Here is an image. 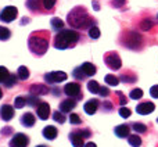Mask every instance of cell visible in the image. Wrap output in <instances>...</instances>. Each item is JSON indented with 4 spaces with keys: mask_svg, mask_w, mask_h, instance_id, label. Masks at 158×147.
<instances>
[{
    "mask_svg": "<svg viewBox=\"0 0 158 147\" xmlns=\"http://www.w3.org/2000/svg\"><path fill=\"white\" fill-rule=\"evenodd\" d=\"M92 131L89 128H77L72 129L68 135V139L71 142V145L74 147H83L85 140L92 137Z\"/></svg>",
    "mask_w": 158,
    "mask_h": 147,
    "instance_id": "cell-6",
    "label": "cell"
},
{
    "mask_svg": "<svg viewBox=\"0 0 158 147\" xmlns=\"http://www.w3.org/2000/svg\"><path fill=\"white\" fill-rule=\"evenodd\" d=\"M10 71H8L6 67H3V65H0V83H4L6 82V79L10 76Z\"/></svg>",
    "mask_w": 158,
    "mask_h": 147,
    "instance_id": "cell-42",
    "label": "cell"
},
{
    "mask_svg": "<svg viewBox=\"0 0 158 147\" xmlns=\"http://www.w3.org/2000/svg\"><path fill=\"white\" fill-rule=\"evenodd\" d=\"M79 68L82 69V72H83V75L86 76V78H90V76L96 75V72H97V67H96L94 64L89 63V61L81 64V65H79Z\"/></svg>",
    "mask_w": 158,
    "mask_h": 147,
    "instance_id": "cell-23",
    "label": "cell"
},
{
    "mask_svg": "<svg viewBox=\"0 0 158 147\" xmlns=\"http://www.w3.org/2000/svg\"><path fill=\"white\" fill-rule=\"evenodd\" d=\"M14 114H15V108H14L13 106H10V104H3V106L0 107V118H2L3 121H6V122L13 120Z\"/></svg>",
    "mask_w": 158,
    "mask_h": 147,
    "instance_id": "cell-18",
    "label": "cell"
},
{
    "mask_svg": "<svg viewBox=\"0 0 158 147\" xmlns=\"http://www.w3.org/2000/svg\"><path fill=\"white\" fill-rule=\"evenodd\" d=\"M50 46V32L49 31H33L28 36V49L35 57H43Z\"/></svg>",
    "mask_w": 158,
    "mask_h": 147,
    "instance_id": "cell-3",
    "label": "cell"
},
{
    "mask_svg": "<svg viewBox=\"0 0 158 147\" xmlns=\"http://www.w3.org/2000/svg\"><path fill=\"white\" fill-rule=\"evenodd\" d=\"M29 94L36 96V97H40V96H46L50 93V86L46 83H32L28 89Z\"/></svg>",
    "mask_w": 158,
    "mask_h": 147,
    "instance_id": "cell-12",
    "label": "cell"
},
{
    "mask_svg": "<svg viewBox=\"0 0 158 147\" xmlns=\"http://www.w3.org/2000/svg\"><path fill=\"white\" fill-rule=\"evenodd\" d=\"M77 106H78L77 100L67 97L60 101V104H58V111L63 112V114H69V112H72V110L77 108Z\"/></svg>",
    "mask_w": 158,
    "mask_h": 147,
    "instance_id": "cell-14",
    "label": "cell"
},
{
    "mask_svg": "<svg viewBox=\"0 0 158 147\" xmlns=\"http://www.w3.org/2000/svg\"><path fill=\"white\" fill-rule=\"evenodd\" d=\"M40 99L39 97H36V96H32V94H29V96H27V104L28 106H31V107H36L39 103H40Z\"/></svg>",
    "mask_w": 158,
    "mask_h": 147,
    "instance_id": "cell-41",
    "label": "cell"
},
{
    "mask_svg": "<svg viewBox=\"0 0 158 147\" xmlns=\"http://www.w3.org/2000/svg\"><path fill=\"white\" fill-rule=\"evenodd\" d=\"M42 135H43V137L46 140H54L56 137L58 136V129L56 128V126H53V125H47V126H44L43 128Z\"/></svg>",
    "mask_w": 158,
    "mask_h": 147,
    "instance_id": "cell-22",
    "label": "cell"
},
{
    "mask_svg": "<svg viewBox=\"0 0 158 147\" xmlns=\"http://www.w3.org/2000/svg\"><path fill=\"white\" fill-rule=\"evenodd\" d=\"M25 7L32 14H35V15L43 14V10H42V0H27V2H25Z\"/></svg>",
    "mask_w": 158,
    "mask_h": 147,
    "instance_id": "cell-19",
    "label": "cell"
},
{
    "mask_svg": "<svg viewBox=\"0 0 158 147\" xmlns=\"http://www.w3.org/2000/svg\"><path fill=\"white\" fill-rule=\"evenodd\" d=\"M150 96L153 99H158V85H154L150 87Z\"/></svg>",
    "mask_w": 158,
    "mask_h": 147,
    "instance_id": "cell-47",
    "label": "cell"
},
{
    "mask_svg": "<svg viewBox=\"0 0 158 147\" xmlns=\"http://www.w3.org/2000/svg\"><path fill=\"white\" fill-rule=\"evenodd\" d=\"M17 82H18L17 74H10V76H8V78L6 79V82L3 83V86H4L6 89H13V87L17 85Z\"/></svg>",
    "mask_w": 158,
    "mask_h": 147,
    "instance_id": "cell-30",
    "label": "cell"
},
{
    "mask_svg": "<svg viewBox=\"0 0 158 147\" xmlns=\"http://www.w3.org/2000/svg\"><path fill=\"white\" fill-rule=\"evenodd\" d=\"M11 38V31L7 27L0 25V42H6Z\"/></svg>",
    "mask_w": 158,
    "mask_h": 147,
    "instance_id": "cell-35",
    "label": "cell"
},
{
    "mask_svg": "<svg viewBox=\"0 0 158 147\" xmlns=\"http://www.w3.org/2000/svg\"><path fill=\"white\" fill-rule=\"evenodd\" d=\"M157 122H158V118H157Z\"/></svg>",
    "mask_w": 158,
    "mask_h": 147,
    "instance_id": "cell-53",
    "label": "cell"
},
{
    "mask_svg": "<svg viewBox=\"0 0 158 147\" xmlns=\"http://www.w3.org/2000/svg\"><path fill=\"white\" fill-rule=\"evenodd\" d=\"M2 136H10V135H14V129L11 126H4V128L0 131Z\"/></svg>",
    "mask_w": 158,
    "mask_h": 147,
    "instance_id": "cell-46",
    "label": "cell"
},
{
    "mask_svg": "<svg viewBox=\"0 0 158 147\" xmlns=\"http://www.w3.org/2000/svg\"><path fill=\"white\" fill-rule=\"evenodd\" d=\"M29 142L31 140L27 135L18 132V133L13 135V137H11L10 142H8V147H28Z\"/></svg>",
    "mask_w": 158,
    "mask_h": 147,
    "instance_id": "cell-11",
    "label": "cell"
},
{
    "mask_svg": "<svg viewBox=\"0 0 158 147\" xmlns=\"http://www.w3.org/2000/svg\"><path fill=\"white\" fill-rule=\"evenodd\" d=\"M35 111H36V115L39 117V120H42V121H46V120H49V117H50V104L47 103V101H43L42 100L40 103L38 104V106L35 107Z\"/></svg>",
    "mask_w": 158,
    "mask_h": 147,
    "instance_id": "cell-13",
    "label": "cell"
},
{
    "mask_svg": "<svg viewBox=\"0 0 158 147\" xmlns=\"http://www.w3.org/2000/svg\"><path fill=\"white\" fill-rule=\"evenodd\" d=\"M98 110H101V111L104 112V114H110V112H112L115 110V106H114V103L112 101H110V100H104V101H101L100 103V108Z\"/></svg>",
    "mask_w": 158,
    "mask_h": 147,
    "instance_id": "cell-26",
    "label": "cell"
},
{
    "mask_svg": "<svg viewBox=\"0 0 158 147\" xmlns=\"http://www.w3.org/2000/svg\"><path fill=\"white\" fill-rule=\"evenodd\" d=\"M17 17H18V10L14 6H7L0 11V21L4 24H10V22L15 21Z\"/></svg>",
    "mask_w": 158,
    "mask_h": 147,
    "instance_id": "cell-10",
    "label": "cell"
},
{
    "mask_svg": "<svg viewBox=\"0 0 158 147\" xmlns=\"http://www.w3.org/2000/svg\"><path fill=\"white\" fill-rule=\"evenodd\" d=\"M118 114H119L122 118H129L132 115V111H131V108H128V107H119Z\"/></svg>",
    "mask_w": 158,
    "mask_h": 147,
    "instance_id": "cell-43",
    "label": "cell"
},
{
    "mask_svg": "<svg viewBox=\"0 0 158 147\" xmlns=\"http://www.w3.org/2000/svg\"><path fill=\"white\" fill-rule=\"evenodd\" d=\"M114 133H115V136L119 137V139H126V137L131 135V126H129L128 124H121V125L114 128Z\"/></svg>",
    "mask_w": 158,
    "mask_h": 147,
    "instance_id": "cell-21",
    "label": "cell"
},
{
    "mask_svg": "<svg viewBox=\"0 0 158 147\" xmlns=\"http://www.w3.org/2000/svg\"><path fill=\"white\" fill-rule=\"evenodd\" d=\"M104 64L108 67L111 71H119L122 68V60H121V56L118 54V52H107L106 54L103 56Z\"/></svg>",
    "mask_w": 158,
    "mask_h": 147,
    "instance_id": "cell-7",
    "label": "cell"
},
{
    "mask_svg": "<svg viewBox=\"0 0 158 147\" xmlns=\"http://www.w3.org/2000/svg\"><path fill=\"white\" fill-rule=\"evenodd\" d=\"M118 79H119V82H122L125 85H135L139 78H137V74L135 71H132V69H123L119 74Z\"/></svg>",
    "mask_w": 158,
    "mask_h": 147,
    "instance_id": "cell-15",
    "label": "cell"
},
{
    "mask_svg": "<svg viewBox=\"0 0 158 147\" xmlns=\"http://www.w3.org/2000/svg\"><path fill=\"white\" fill-rule=\"evenodd\" d=\"M57 0H42V10L43 14H53L56 11Z\"/></svg>",
    "mask_w": 158,
    "mask_h": 147,
    "instance_id": "cell-24",
    "label": "cell"
},
{
    "mask_svg": "<svg viewBox=\"0 0 158 147\" xmlns=\"http://www.w3.org/2000/svg\"><path fill=\"white\" fill-rule=\"evenodd\" d=\"M68 78V74H65L64 71H52V72H47L43 75V79L46 82V85H57L61 83V82L67 81Z\"/></svg>",
    "mask_w": 158,
    "mask_h": 147,
    "instance_id": "cell-9",
    "label": "cell"
},
{
    "mask_svg": "<svg viewBox=\"0 0 158 147\" xmlns=\"http://www.w3.org/2000/svg\"><path fill=\"white\" fill-rule=\"evenodd\" d=\"M100 103L101 101L98 99H90V100H87L83 104V111L87 115H94L98 111V108H100Z\"/></svg>",
    "mask_w": 158,
    "mask_h": 147,
    "instance_id": "cell-17",
    "label": "cell"
},
{
    "mask_svg": "<svg viewBox=\"0 0 158 147\" xmlns=\"http://www.w3.org/2000/svg\"><path fill=\"white\" fill-rule=\"evenodd\" d=\"M3 99V90H2V87H0V100Z\"/></svg>",
    "mask_w": 158,
    "mask_h": 147,
    "instance_id": "cell-50",
    "label": "cell"
},
{
    "mask_svg": "<svg viewBox=\"0 0 158 147\" xmlns=\"http://www.w3.org/2000/svg\"><path fill=\"white\" fill-rule=\"evenodd\" d=\"M156 19H157V24H158V13H157V15H156Z\"/></svg>",
    "mask_w": 158,
    "mask_h": 147,
    "instance_id": "cell-52",
    "label": "cell"
},
{
    "mask_svg": "<svg viewBox=\"0 0 158 147\" xmlns=\"http://www.w3.org/2000/svg\"><path fill=\"white\" fill-rule=\"evenodd\" d=\"M157 19L151 11H143L135 19V29L139 32H150L156 28Z\"/></svg>",
    "mask_w": 158,
    "mask_h": 147,
    "instance_id": "cell-5",
    "label": "cell"
},
{
    "mask_svg": "<svg viewBox=\"0 0 158 147\" xmlns=\"http://www.w3.org/2000/svg\"><path fill=\"white\" fill-rule=\"evenodd\" d=\"M63 93L69 99H74V100H82L83 94H82V86L79 82H68L67 85H64L63 87Z\"/></svg>",
    "mask_w": 158,
    "mask_h": 147,
    "instance_id": "cell-8",
    "label": "cell"
},
{
    "mask_svg": "<svg viewBox=\"0 0 158 147\" xmlns=\"http://www.w3.org/2000/svg\"><path fill=\"white\" fill-rule=\"evenodd\" d=\"M68 120H69V122H71V125H82V118H81V115L77 114V112H71L69 114V117H68Z\"/></svg>",
    "mask_w": 158,
    "mask_h": 147,
    "instance_id": "cell-40",
    "label": "cell"
},
{
    "mask_svg": "<svg viewBox=\"0 0 158 147\" xmlns=\"http://www.w3.org/2000/svg\"><path fill=\"white\" fill-rule=\"evenodd\" d=\"M52 117H53V120L56 121L57 124H65V121H67V117H65V114H63V112H60L57 110V111H53L52 112Z\"/></svg>",
    "mask_w": 158,
    "mask_h": 147,
    "instance_id": "cell-36",
    "label": "cell"
},
{
    "mask_svg": "<svg viewBox=\"0 0 158 147\" xmlns=\"http://www.w3.org/2000/svg\"><path fill=\"white\" fill-rule=\"evenodd\" d=\"M147 39L136 29H123L118 36V44L131 52H142L146 47Z\"/></svg>",
    "mask_w": 158,
    "mask_h": 147,
    "instance_id": "cell-2",
    "label": "cell"
},
{
    "mask_svg": "<svg viewBox=\"0 0 158 147\" xmlns=\"http://www.w3.org/2000/svg\"><path fill=\"white\" fill-rule=\"evenodd\" d=\"M82 39L81 32L74 29H61L57 32L53 38V47L57 50H67V49H74Z\"/></svg>",
    "mask_w": 158,
    "mask_h": 147,
    "instance_id": "cell-4",
    "label": "cell"
},
{
    "mask_svg": "<svg viewBox=\"0 0 158 147\" xmlns=\"http://www.w3.org/2000/svg\"><path fill=\"white\" fill-rule=\"evenodd\" d=\"M64 21L61 18H52L50 19V27L54 32H60L61 29H64Z\"/></svg>",
    "mask_w": 158,
    "mask_h": 147,
    "instance_id": "cell-28",
    "label": "cell"
},
{
    "mask_svg": "<svg viewBox=\"0 0 158 147\" xmlns=\"http://www.w3.org/2000/svg\"><path fill=\"white\" fill-rule=\"evenodd\" d=\"M126 139H128V143H129V145H131L132 147H140V146H142V143H143V140H142V137H140V135H137V133L129 135Z\"/></svg>",
    "mask_w": 158,
    "mask_h": 147,
    "instance_id": "cell-27",
    "label": "cell"
},
{
    "mask_svg": "<svg viewBox=\"0 0 158 147\" xmlns=\"http://www.w3.org/2000/svg\"><path fill=\"white\" fill-rule=\"evenodd\" d=\"M87 35H89V38H90V39H93V40H96V39H98V38H100L101 32H100V29H98V27H97V25H94V27H92L89 31H87Z\"/></svg>",
    "mask_w": 158,
    "mask_h": 147,
    "instance_id": "cell-39",
    "label": "cell"
},
{
    "mask_svg": "<svg viewBox=\"0 0 158 147\" xmlns=\"http://www.w3.org/2000/svg\"><path fill=\"white\" fill-rule=\"evenodd\" d=\"M27 106V96H17L14 99V108L19 110V108H24Z\"/></svg>",
    "mask_w": 158,
    "mask_h": 147,
    "instance_id": "cell-32",
    "label": "cell"
},
{
    "mask_svg": "<svg viewBox=\"0 0 158 147\" xmlns=\"http://www.w3.org/2000/svg\"><path fill=\"white\" fill-rule=\"evenodd\" d=\"M110 4L112 8H122L126 6V0H111Z\"/></svg>",
    "mask_w": 158,
    "mask_h": 147,
    "instance_id": "cell-44",
    "label": "cell"
},
{
    "mask_svg": "<svg viewBox=\"0 0 158 147\" xmlns=\"http://www.w3.org/2000/svg\"><path fill=\"white\" fill-rule=\"evenodd\" d=\"M87 90H89L92 94H98V90H100V83H98L97 81H89L87 82Z\"/></svg>",
    "mask_w": 158,
    "mask_h": 147,
    "instance_id": "cell-33",
    "label": "cell"
},
{
    "mask_svg": "<svg viewBox=\"0 0 158 147\" xmlns=\"http://www.w3.org/2000/svg\"><path fill=\"white\" fill-rule=\"evenodd\" d=\"M142 97H143V90L140 87H135L129 93V99H132V100H140Z\"/></svg>",
    "mask_w": 158,
    "mask_h": 147,
    "instance_id": "cell-38",
    "label": "cell"
},
{
    "mask_svg": "<svg viewBox=\"0 0 158 147\" xmlns=\"http://www.w3.org/2000/svg\"><path fill=\"white\" fill-rule=\"evenodd\" d=\"M29 75H31L29 69H28L25 65L18 67V69H17V78H18L19 81H27V79L29 78Z\"/></svg>",
    "mask_w": 158,
    "mask_h": 147,
    "instance_id": "cell-29",
    "label": "cell"
},
{
    "mask_svg": "<svg viewBox=\"0 0 158 147\" xmlns=\"http://www.w3.org/2000/svg\"><path fill=\"white\" fill-rule=\"evenodd\" d=\"M115 100H117V104L119 107H125L126 103H128V97H126V96L123 94V92H121V90L115 92Z\"/></svg>",
    "mask_w": 158,
    "mask_h": 147,
    "instance_id": "cell-31",
    "label": "cell"
},
{
    "mask_svg": "<svg viewBox=\"0 0 158 147\" xmlns=\"http://www.w3.org/2000/svg\"><path fill=\"white\" fill-rule=\"evenodd\" d=\"M156 110V104L150 100H144L136 106V112L140 115H148Z\"/></svg>",
    "mask_w": 158,
    "mask_h": 147,
    "instance_id": "cell-16",
    "label": "cell"
},
{
    "mask_svg": "<svg viewBox=\"0 0 158 147\" xmlns=\"http://www.w3.org/2000/svg\"><path fill=\"white\" fill-rule=\"evenodd\" d=\"M104 82H106L108 86H117L119 83V79H118L117 75H112V74H108V75L104 76Z\"/></svg>",
    "mask_w": 158,
    "mask_h": 147,
    "instance_id": "cell-34",
    "label": "cell"
},
{
    "mask_svg": "<svg viewBox=\"0 0 158 147\" xmlns=\"http://www.w3.org/2000/svg\"><path fill=\"white\" fill-rule=\"evenodd\" d=\"M83 147H97V146H96V143H93V142H87V143H85Z\"/></svg>",
    "mask_w": 158,
    "mask_h": 147,
    "instance_id": "cell-49",
    "label": "cell"
},
{
    "mask_svg": "<svg viewBox=\"0 0 158 147\" xmlns=\"http://www.w3.org/2000/svg\"><path fill=\"white\" fill-rule=\"evenodd\" d=\"M19 122H21L22 126H25V128H32L33 125L36 124V117L33 112H24V114L21 115V118H19Z\"/></svg>",
    "mask_w": 158,
    "mask_h": 147,
    "instance_id": "cell-20",
    "label": "cell"
},
{
    "mask_svg": "<svg viewBox=\"0 0 158 147\" xmlns=\"http://www.w3.org/2000/svg\"><path fill=\"white\" fill-rule=\"evenodd\" d=\"M36 147H47V146H44V145H39V146H36Z\"/></svg>",
    "mask_w": 158,
    "mask_h": 147,
    "instance_id": "cell-51",
    "label": "cell"
},
{
    "mask_svg": "<svg viewBox=\"0 0 158 147\" xmlns=\"http://www.w3.org/2000/svg\"><path fill=\"white\" fill-rule=\"evenodd\" d=\"M129 126H131V131H135L137 135H146L148 132L147 125L143 122H132L129 124Z\"/></svg>",
    "mask_w": 158,
    "mask_h": 147,
    "instance_id": "cell-25",
    "label": "cell"
},
{
    "mask_svg": "<svg viewBox=\"0 0 158 147\" xmlns=\"http://www.w3.org/2000/svg\"><path fill=\"white\" fill-rule=\"evenodd\" d=\"M67 24L74 31H89L92 27L97 25V19L89 14L86 7L77 6L67 14Z\"/></svg>",
    "mask_w": 158,
    "mask_h": 147,
    "instance_id": "cell-1",
    "label": "cell"
},
{
    "mask_svg": "<svg viewBox=\"0 0 158 147\" xmlns=\"http://www.w3.org/2000/svg\"><path fill=\"white\" fill-rule=\"evenodd\" d=\"M110 94H111V90H110V87H107V86H100V90H98V96H101V97L107 99Z\"/></svg>",
    "mask_w": 158,
    "mask_h": 147,
    "instance_id": "cell-45",
    "label": "cell"
},
{
    "mask_svg": "<svg viewBox=\"0 0 158 147\" xmlns=\"http://www.w3.org/2000/svg\"><path fill=\"white\" fill-rule=\"evenodd\" d=\"M92 4H93V8H94V10H100V6H98V3L97 2H96V0H93V3H92Z\"/></svg>",
    "mask_w": 158,
    "mask_h": 147,
    "instance_id": "cell-48",
    "label": "cell"
},
{
    "mask_svg": "<svg viewBox=\"0 0 158 147\" xmlns=\"http://www.w3.org/2000/svg\"><path fill=\"white\" fill-rule=\"evenodd\" d=\"M72 78L75 79V82H82L85 81V79H87L86 76L83 75V72H82V69L79 68V67H75L74 71H72Z\"/></svg>",
    "mask_w": 158,
    "mask_h": 147,
    "instance_id": "cell-37",
    "label": "cell"
}]
</instances>
